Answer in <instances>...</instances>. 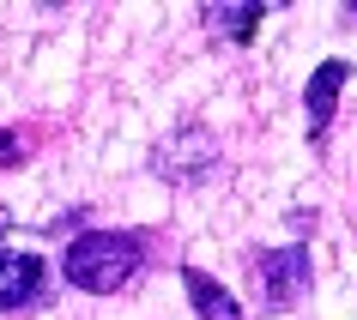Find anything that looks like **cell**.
<instances>
[{"mask_svg":"<svg viewBox=\"0 0 357 320\" xmlns=\"http://www.w3.org/2000/svg\"><path fill=\"white\" fill-rule=\"evenodd\" d=\"M139 260H146L139 236H128V230H79L61 254V278L73 290H91V296H115L139 272Z\"/></svg>","mask_w":357,"mask_h":320,"instance_id":"1","label":"cell"},{"mask_svg":"<svg viewBox=\"0 0 357 320\" xmlns=\"http://www.w3.org/2000/svg\"><path fill=\"white\" fill-rule=\"evenodd\" d=\"M212 163H218V139H212L200 121L164 133V139L151 145V170L164 175L169 188H194L200 175H212Z\"/></svg>","mask_w":357,"mask_h":320,"instance_id":"2","label":"cell"},{"mask_svg":"<svg viewBox=\"0 0 357 320\" xmlns=\"http://www.w3.org/2000/svg\"><path fill=\"white\" fill-rule=\"evenodd\" d=\"M315 284V266H309V248H273V254H255V290H261V308L266 314H284L297 308L303 290Z\"/></svg>","mask_w":357,"mask_h":320,"instance_id":"3","label":"cell"},{"mask_svg":"<svg viewBox=\"0 0 357 320\" xmlns=\"http://www.w3.org/2000/svg\"><path fill=\"white\" fill-rule=\"evenodd\" d=\"M351 85V61H321L315 73H309V91H303V133L309 139H327V127H333V103L339 91Z\"/></svg>","mask_w":357,"mask_h":320,"instance_id":"4","label":"cell"},{"mask_svg":"<svg viewBox=\"0 0 357 320\" xmlns=\"http://www.w3.org/2000/svg\"><path fill=\"white\" fill-rule=\"evenodd\" d=\"M43 290V260L24 248H0V308H24Z\"/></svg>","mask_w":357,"mask_h":320,"instance_id":"5","label":"cell"},{"mask_svg":"<svg viewBox=\"0 0 357 320\" xmlns=\"http://www.w3.org/2000/svg\"><path fill=\"white\" fill-rule=\"evenodd\" d=\"M200 13H206V31L225 37V42H248L255 31H261V19H266L261 0H212V6H200Z\"/></svg>","mask_w":357,"mask_h":320,"instance_id":"6","label":"cell"},{"mask_svg":"<svg viewBox=\"0 0 357 320\" xmlns=\"http://www.w3.org/2000/svg\"><path fill=\"white\" fill-rule=\"evenodd\" d=\"M182 290H188V302H194V314H200V320H243L236 296H230L218 278H206L200 266H188V272H182Z\"/></svg>","mask_w":357,"mask_h":320,"instance_id":"7","label":"cell"},{"mask_svg":"<svg viewBox=\"0 0 357 320\" xmlns=\"http://www.w3.org/2000/svg\"><path fill=\"white\" fill-rule=\"evenodd\" d=\"M13 163H24V151H19V139L0 127V170H13Z\"/></svg>","mask_w":357,"mask_h":320,"instance_id":"8","label":"cell"},{"mask_svg":"<svg viewBox=\"0 0 357 320\" xmlns=\"http://www.w3.org/2000/svg\"><path fill=\"white\" fill-rule=\"evenodd\" d=\"M6 230H13V206H6V200H0V236H6Z\"/></svg>","mask_w":357,"mask_h":320,"instance_id":"9","label":"cell"},{"mask_svg":"<svg viewBox=\"0 0 357 320\" xmlns=\"http://www.w3.org/2000/svg\"><path fill=\"white\" fill-rule=\"evenodd\" d=\"M339 13H345V24H357V0H351V6H339Z\"/></svg>","mask_w":357,"mask_h":320,"instance_id":"10","label":"cell"}]
</instances>
